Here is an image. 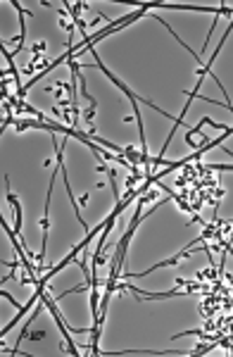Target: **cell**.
I'll return each instance as SVG.
<instances>
[{
    "mask_svg": "<svg viewBox=\"0 0 233 357\" xmlns=\"http://www.w3.org/2000/svg\"><path fill=\"white\" fill-rule=\"evenodd\" d=\"M0 295H3V298H5V300H7V302H12V305H15V307H17V309H22V305H19V302H17V300H15V298H12V295H10V293H7V291H3V293H0Z\"/></svg>",
    "mask_w": 233,
    "mask_h": 357,
    "instance_id": "1",
    "label": "cell"
},
{
    "mask_svg": "<svg viewBox=\"0 0 233 357\" xmlns=\"http://www.w3.org/2000/svg\"><path fill=\"white\" fill-rule=\"evenodd\" d=\"M43 336H45L43 331H38V333H31V336H29V338H31V340H41V338H43Z\"/></svg>",
    "mask_w": 233,
    "mask_h": 357,
    "instance_id": "2",
    "label": "cell"
},
{
    "mask_svg": "<svg viewBox=\"0 0 233 357\" xmlns=\"http://www.w3.org/2000/svg\"><path fill=\"white\" fill-rule=\"evenodd\" d=\"M79 205H83V207H86V205H88V195H86V193L81 195V198H79Z\"/></svg>",
    "mask_w": 233,
    "mask_h": 357,
    "instance_id": "3",
    "label": "cell"
}]
</instances>
